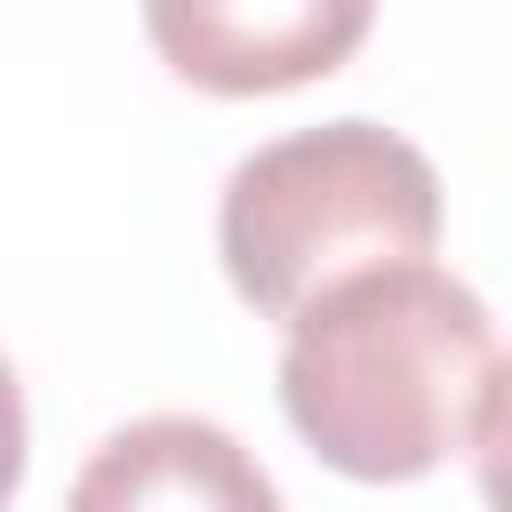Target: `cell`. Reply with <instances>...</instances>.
I'll return each mask as SVG.
<instances>
[{"instance_id": "obj_1", "label": "cell", "mask_w": 512, "mask_h": 512, "mask_svg": "<svg viewBox=\"0 0 512 512\" xmlns=\"http://www.w3.org/2000/svg\"><path fill=\"white\" fill-rule=\"evenodd\" d=\"M496 368L488 304L440 264H376L288 320L280 408L344 480H416L464 432Z\"/></svg>"}, {"instance_id": "obj_2", "label": "cell", "mask_w": 512, "mask_h": 512, "mask_svg": "<svg viewBox=\"0 0 512 512\" xmlns=\"http://www.w3.org/2000/svg\"><path fill=\"white\" fill-rule=\"evenodd\" d=\"M440 240L432 160L376 120H320L256 144L216 200V256L264 320H296L352 272L424 264Z\"/></svg>"}, {"instance_id": "obj_3", "label": "cell", "mask_w": 512, "mask_h": 512, "mask_svg": "<svg viewBox=\"0 0 512 512\" xmlns=\"http://www.w3.org/2000/svg\"><path fill=\"white\" fill-rule=\"evenodd\" d=\"M144 32L176 80L216 96H272L328 80L368 40V0H160L144 8Z\"/></svg>"}, {"instance_id": "obj_4", "label": "cell", "mask_w": 512, "mask_h": 512, "mask_svg": "<svg viewBox=\"0 0 512 512\" xmlns=\"http://www.w3.org/2000/svg\"><path fill=\"white\" fill-rule=\"evenodd\" d=\"M64 512H280V488L224 424L136 416L80 464Z\"/></svg>"}, {"instance_id": "obj_5", "label": "cell", "mask_w": 512, "mask_h": 512, "mask_svg": "<svg viewBox=\"0 0 512 512\" xmlns=\"http://www.w3.org/2000/svg\"><path fill=\"white\" fill-rule=\"evenodd\" d=\"M472 472L488 512H512V360L488 368V392L472 408Z\"/></svg>"}, {"instance_id": "obj_6", "label": "cell", "mask_w": 512, "mask_h": 512, "mask_svg": "<svg viewBox=\"0 0 512 512\" xmlns=\"http://www.w3.org/2000/svg\"><path fill=\"white\" fill-rule=\"evenodd\" d=\"M24 480V392H16V368L0 360V504L16 496Z\"/></svg>"}]
</instances>
